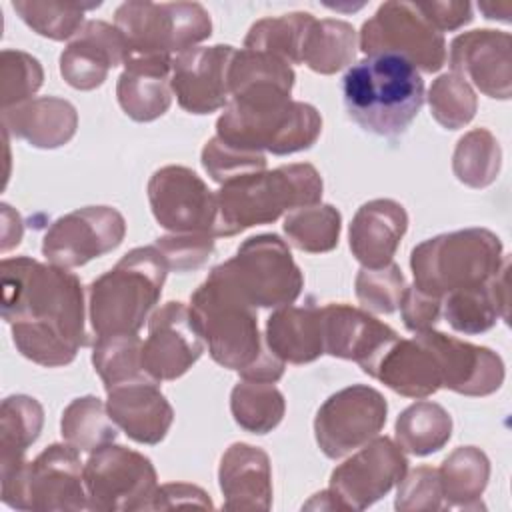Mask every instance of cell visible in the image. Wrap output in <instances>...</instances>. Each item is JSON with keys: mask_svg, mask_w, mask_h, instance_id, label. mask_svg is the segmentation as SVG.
Listing matches in <instances>:
<instances>
[{"mask_svg": "<svg viewBox=\"0 0 512 512\" xmlns=\"http://www.w3.org/2000/svg\"><path fill=\"white\" fill-rule=\"evenodd\" d=\"M2 318L16 350L38 366L70 364L88 344L84 288L74 272L30 256L4 258Z\"/></svg>", "mask_w": 512, "mask_h": 512, "instance_id": "obj_1", "label": "cell"}, {"mask_svg": "<svg viewBox=\"0 0 512 512\" xmlns=\"http://www.w3.org/2000/svg\"><path fill=\"white\" fill-rule=\"evenodd\" d=\"M190 314L216 364L238 372L244 380L282 378L284 362L262 340L256 308L206 278L190 296Z\"/></svg>", "mask_w": 512, "mask_h": 512, "instance_id": "obj_2", "label": "cell"}, {"mask_svg": "<svg viewBox=\"0 0 512 512\" xmlns=\"http://www.w3.org/2000/svg\"><path fill=\"white\" fill-rule=\"evenodd\" d=\"M346 114L364 132L394 138L408 130L424 104V80L404 58L372 54L342 78Z\"/></svg>", "mask_w": 512, "mask_h": 512, "instance_id": "obj_3", "label": "cell"}, {"mask_svg": "<svg viewBox=\"0 0 512 512\" xmlns=\"http://www.w3.org/2000/svg\"><path fill=\"white\" fill-rule=\"evenodd\" d=\"M322 190V176L308 162L284 164L224 184L216 192L212 236L228 238L252 226L272 224L286 212L318 204Z\"/></svg>", "mask_w": 512, "mask_h": 512, "instance_id": "obj_4", "label": "cell"}, {"mask_svg": "<svg viewBox=\"0 0 512 512\" xmlns=\"http://www.w3.org/2000/svg\"><path fill=\"white\" fill-rule=\"evenodd\" d=\"M170 268L162 252L138 246L88 286V318L96 338L138 334L160 300Z\"/></svg>", "mask_w": 512, "mask_h": 512, "instance_id": "obj_5", "label": "cell"}, {"mask_svg": "<svg viewBox=\"0 0 512 512\" xmlns=\"http://www.w3.org/2000/svg\"><path fill=\"white\" fill-rule=\"evenodd\" d=\"M504 260L502 242L488 228L438 234L412 248V286L442 300L450 292L488 282Z\"/></svg>", "mask_w": 512, "mask_h": 512, "instance_id": "obj_6", "label": "cell"}, {"mask_svg": "<svg viewBox=\"0 0 512 512\" xmlns=\"http://www.w3.org/2000/svg\"><path fill=\"white\" fill-rule=\"evenodd\" d=\"M322 132L320 112L300 100H230L216 120V136L236 148L288 156L308 150Z\"/></svg>", "mask_w": 512, "mask_h": 512, "instance_id": "obj_7", "label": "cell"}, {"mask_svg": "<svg viewBox=\"0 0 512 512\" xmlns=\"http://www.w3.org/2000/svg\"><path fill=\"white\" fill-rule=\"evenodd\" d=\"M208 280L252 308L294 304L304 288V276L278 234L246 238L230 260L210 270Z\"/></svg>", "mask_w": 512, "mask_h": 512, "instance_id": "obj_8", "label": "cell"}, {"mask_svg": "<svg viewBox=\"0 0 512 512\" xmlns=\"http://www.w3.org/2000/svg\"><path fill=\"white\" fill-rule=\"evenodd\" d=\"M114 26L128 46V58H172L196 48L212 34L210 14L198 2L130 0L116 8Z\"/></svg>", "mask_w": 512, "mask_h": 512, "instance_id": "obj_9", "label": "cell"}, {"mask_svg": "<svg viewBox=\"0 0 512 512\" xmlns=\"http://www.w3.org/2000/svg\"><path fill=\"white\" fill-rule=\"evenodd\" d=\"M2 502L16 510L66 512L88 508L84 464L70 444H50L32 462L0 474Z\"/></svg>", "mask_w": 512, "mask_h": 512, "instance_id": "obj_10", "label": "cell"}, {"mask_svg": "<svg viewBox=\"0 0 512 512\" xmlns=\"http://www.w3.org/2000/svg\"><path fill=\"white\" fill-rule=\"evenodd\" d=\"M366 54H392L408 60L416 70L438 72L446 64V40L416 8L414 2H384L368 18L358 36Z\"/></svg>", "mask_w": 512, "mask_h": 512, "instance_id": "obj_11", "label": "cell"}, {"mask_svg": "<svg viewBox=\"0 0 512 512\" xmlns=\"http://www.w3.org/2000/svg\"><path fill=\"white\" fill-rule=\"evenodd\" d=\"M88 510H148L158 476L148 456L118 444H106L84 462Z\"/></svg>", "mask_w": 512, "mask_h": 512, "instance_id": "obj_12", "label": "cell"}, {"mask_svg": "<svg viewBox=\"0 0 512 512\" xmlns=\"http://www.w3.org/2000/svg\"><path fill=\"white\" fill-rule=\"evenodd\" d=\"M386 398L372 386L352 384L334 392L318 408L314 436L330 460L344 458L380 434L386 424Z\"/></svg>", "mask_w": 512, "mask_h": 512, "instance_id": "obj_13", "label": "cell"}, {"mask_svg": "<svg viewBox=\"0 0 512 512\" xmlns=\"http://www.w3.org/2000/svg\"><path fill=\"white\" fill-rule=\"evenodd\" d=\"M408 470L404 450L388 436H376L334 468L326 488L334 510H366L384 498Z\"/></svg>", "mask_w": 512, "mask_h": 512, "instance_id": "obj_14", "label": "cell"}, {"mask_svg": "<svg viewBox=\"0 0 512 512\" xmlns=\"http://www.w3.org/2000/svg\"><path fill=\"white\" fill-rule=\"evenodd\" d=\"M126 220L112 206H84L56 218L44 238L42 254L50 264L78 268L122 244Z\"/></svg>", "mask_w": 512, "mask_h": 512, "instance_id": "obj_15", "label": "cell"}, {"mask_svg": "<svg viewBox=\"0 0 512 512\" xmlns=\"http://www.w3.org/2000/svg\"><path fill=\"white\" fill-rule=\"evenodd\" d=\"M156 222L172 234H210L216 222V192L186 166H162L148 180Z\"/></svg>", "mask_w": 512, "mask_h": 512, "instance_id": "obj_16", "label": "cell"}, {"mask_svg": "<svg viewBox=\"0 0 512 512\" xmlns=\"http://www.w3.org/2000/svg\"><path fill=\"white\" fill-rule=\"evenodd\" d=\"M204 340L192 320L190 306L166 302L148 318V336L142 342L144 372L156 380L184 376L202 356Z\"/></svg>", "mask_w": 512, "mask_h": 512, "instance_id": "obj_17", "label": "cell"}, {"mask_svg": "<svg viewBox=\"0 0 512 512\" xmlns=\"http://www.w3.org/2000/svg\"><path fill=\"white\" fill-rule=\"evenodd\" d=\"M236 48L230 44L196 46L172 60L170 88L178 106L190 114H210L230 102L228 72Z\"/></svg>", "mask_w": 512, "mask_h": 512, "instance_id": "obj_18", "label": "cell"}, {"mask_svg": "<svg viewBox=\"0 0 512 512\" xmlns=\"http://www.w3.org/2000/svg\"><path fill=\"white\" fill-rule=\"evenodd\" d=\"M452 74L474 84L496 100L512 96V38L500 30H470L458 34L446 56Z\"/></svg>", "mask_w": 512, "mask_h": 512, "instance_id": "obj_19", "label": "cell"}, {"mask_svg": "<svg viewBox=\"0 0 512 512\" xmlns=\"http://www.w3.org/2000/svg\"><path fill=\"white\" fill-rule=\"evenodd\" d=\"M436 356L442 376V388L462 396L494 394L504 382L502 358L486 348L434 328L416 334Z\"/></svg>", "mask_w": 512, "mask_h": 512, "instance_id": "obj_20", "label": "cell"}, {"mask_svg": "<svg viewBox=\"0 0 512 512\" xmlns=\"http://www.w3.org/2000/svg\"><path fill=\"white\" fill-rule=\"evenodd\" d=\"M126 60L128 46L120 30L104 20H86L60 54V74L76 90H94Z\"/></svg>", "mask_w": 512, "mask_h": 512, "instance_id": "obj_21", "label": "cell"}, {"mask_svg": "<svg viewBox=\"0 0 512 512\" xmlns=\"http://www.w3.org/2000/svg\"><path fill=\"white\" fill-rule=\"evenodd\" d=\"M324 354L354 360L362 370L398 338L396 330L374 318L364 308L344 302L320 308Z\"/></svg>", "mask_w": 512, "mask_h": 512, "instance_id": "obj_22", "label": "cell"}, {"mask_svg": "<svg viewBox=\"0 0 512 512\" xmlns=\"http://www.w3.org/2000/svg\"><path fill=\"white\" fill-rule=\"evenodd\" d=\"M152 378H138L106 390V408L114 424L134 442L154 446L172 426L174 410Z\"/></svg>", "mask_w": 512, "mask_h": 512, "instance_id": "obj_23", "label": "cell"}, {"mask_svg": "<svg viewBox=\"0 0 512 512\" xmlns=\"http://www.w3.org/2000/svg\"><path fill=\"white\" fill-rule=\"evenodd\" d=\"M364 372L406 398H428L442 388L440 366L432 350L414 336L390 342Z\"/></svg>", "mask_w": 512, "mask_h": 512, "instance_id": "obj_24", "label": "cell"}, {"mask_svg": "<svg viewBox=\"0 0 512 512\" xmlns=\"http://www.w3.org/2000/svg\"><path fill=\"white\" fill-rule=\"evenodd\" d=\"M408 228L404 206L392 198H376L364 202L348 230L352 256L362 268H382L392 262L400 240Z\"/></svg>", "mask_w": 512, "mask_h": 512, "instance_id": "obj_25", "label": "cell"}, {"mask_svg": "<svg viewBox=\"0 0 512 512\" xmlns=\"http://www.w3.org/2000/svg\"><path fill=\"white\" fill-rule=\"evenodd\" d=\"M218 482L226 510H270L272 506L270 458L258 446L230 444L220 458Z\"/></svg>", "mask_w": 512, "mask_h": 512, "instance_id": "obj_26", "label": "cell"}, {"mask_svg": "<svg viewBox=\"0 0 512 512\" xmlns=\"http://www.w3.org/2000/svg\"><path fill=\"white\" fill-rule=\"evenodd\" d=\"M170 56H132L118 76L116 98L124 114L136 122H152L172 104Z\"/></svg>", "mask_w": 512, "mask_h": 512, "instance_id": "obj_27", "label": "cell"}, {"mask_svg": "<svg viewBox=\"0 0 512 512\" xmlns=\"http://www.w3.org/2000/svg\"><path fill=\"white\" fill-rule=\"evenodd\" d=\"M2 128L34 148L54 150L74 138L78 112L64 98L40 96L2 110Z\"/></svg>", "mask_w": 512, "mask_h": 512, "instance_id": "obj_28", "label": "cell"}, {"mask_svg": "<svg viewBox=\"0 0 512 512\" xmlns=\"http://www.w3.org/2000/svg\"><path fill=\"white\" fill-rule=\"evenodd\" d=\"M508 266L510 260L506 256L500 270L488 282L450 292L442 298V314L456 332L474 336L488 332L498 318L508 322Z\"/></svg>", "mask_w": 512, "mask_h": 512, "instance_id": "obj_29", "label": "cell"}, {"mask_svg": "<svg viewBox=\"0 0 512 512\" xmlns=\"http://www.w3.org/2000/svg\"><path fill=\"white\" fill-rule=\"evenodd\" d=\"M264 342L284 364H310L324 354L320 306H280L266 320Z\"/></svg>", "mask_w": 512, "mask_h": 512, "instance_id": "obj_30", "label": "cell"}, {"mask_svg": "<svg viewBox=\"0 0 512 512\" xmlns=\"http://www.w3.org/2000/svg\"><path fill=\"white\" fill-rule=\"evenodd\" d=\"M296 74L292 66L272 54L258 50H236L230 72V100L274 102L290 100Z\"/></svg>", "mask_w": 512, "mask_h": 512, "instance_id": "obj_31", "label": "cell"}, {"mask_svg": "<svg viewBox=\"0 0 512 512\" xmlns=\"http://www.w3.org/2000/svg\"><path fill=\"white\" fill-rule=\"evenodd\" d=\"M438 478L442 486L444 508H484L480 498L488 486L490 460L476 446H458L444 458L442 466L438 468Z\"/></svg>", "mask_w": 512, "mask_h": 512, "instance_id": "obj_32", "label": "cell"}, {"mask_svg": "<svg viewBox=\"0 0 512 512\" xmlns=\"http://www.w3.org/2000/svg\"><path fill=\"white\" fill-rule=\"evenodd\" d=\"M44 426L40 402L26 394H12L0 406V474L26 462L28 448L38 440Z\"/></svg>", "mask_w": 512, "mask_h": 512, "instance_id": "obj_33", "label": "cell"}, {"mask_svg": "<svg viewBox=\"0 0 512 512\" xmlns=\"http://www.w3.org/2000/svg\"><path fill=\"white\" fill-rule=\"evenodd\" d=\"M358 48L352 24L334 18L312 20L304 32L300 64L318 74H336L354 62Z\"/></svg>", "mask_w": 512, "mask_h": 512, "instance_id": "obj_34", "label": "cell"}, {"mask_svg": "<svg viewBox=\"0 0 512 512\" xmlns=\"http://www.w3.org/2000/svg\"><path fill=\"white\" fill-rule=\"evenodd\" d=\"M396 444L412 456H430L442 450L452 436V416L430 400H418L400 412L394 426Z\"/></svg>", "mask_w": 512, "mask_h": 512, "instance_id": "obj_35", "label": "cell"}, {"mask_svg": "<svg viewBox=\"0 0 512 512\" xmlns=\"http://www.w3.org/2000/svg\"><path fill=\"white\" fill-rule=\"evenodd\" d=\"M60 434L66 444L78 452H96L112 444L118 436V426L108 414L106 404L96 396L74 398L62 412Z\"/></svg>", "mask_w": 512, "mask_h": 512, "instance_id": "obj_36", "label": "cell"}, {"mask_svg": "<svg viewBox=\"0 0 512 512\" xmlns=\"http://www.w3.org/2000/svg\"><path fill=\"white\" fill-rule=\"evenodd\" d=\"M234 422L250 434H268L284 418L286 402L274 382L240 380L230 392Z\"/></svg>", "mask_w": 512, "mask_h": 512, "instance_id": "obj_37", "label": "cell"}, {"mask_svg": "<svg viewBox=\"0 0 512 512\" xmlns=\"http://www.w3.org/2000/svg\"><path fill=\"white\" fill-rule=\"evenodd\" d=\"M282 230L288 242L308 254H324L338 246L342 216L332 204H312L286 214Z\"/></svg>", "mask_w": 512, "mask_h": 512, "instance_id": "obj_38", "label": "cell"}, {"mask_svg": "<svg viewBox=\"0 0 512 512\" xmlns=\"http://www.w3.org/2000/svg\"><path fill=\"white\" fill-rule=\"evenodd\" d=\"M502 150L494 134L486 128H474L466 132L454 148L452 172L470 188L490 186L500 172Z\"/></svg>", "mask_w": 512, "mask_h": 512, "instance_id": "obj_39", "label": "cell"}, {"mask_svg": "<svg viewBox=\"0 0 512 512\" xmlns=\"http://www.w3.org/2000/svg\"><path fill=\"white\" fill-rule=\"evenodd\" d=\"M314 20L310 12H290L254 22L244 38V48L266 52L286 60L290 66L300 64V48L308 24Z\"/></svg>", "mask_w": 512, "mask_h": 512, "instance_id": "obj_40", "label": "cell"}, {"mask_svg": "<svg viewBox=\"0 0 512 512\" xmlns=\"http://www.w3.org/2000/svg\"><path fill=\"white\" fill-rule=\"evenodd\" d=\"M92 364L104 390L118 384L150 378L142 366V340L136 334L100 336L92 348Z\"/></svg>", "mask_w": 512, "mask_h": 512, "instance_id": "obj_41", "label": "cell"}, {"mask_svg": "<svg viewBox=\"0 0 512 512\" xmlns=\"http://www.w3.org/2000/svg\"><path fill=\"white\" fill-rule=\"evenodd\" d=\"M100 2H38V0H14L12 8L22 22L36 34L62 42L74 38L84 22V12L98 8Z\"/></svg>", "mask_w": 512, "mask_h": 512, "instance_id": "obj_42", "label": "cell"}, {"mask_svg": "<svg viewBox=\"0 0 512 512\" xmlns=\"http://www.w3.org/2000/svg\"><path fill=\"white\" fill-rule=\"evenodd\" d=\"M426 98L432 118L446 130L464 128L478 110V98L472 86L452 72L438 76L430 84Z\"/></svg>", "mask_w": 512, "mask_h": 512, "instance_id": "obj_43", "label": "cell"}, {"mask_svg": "<svg viewBox=\"0 0 512 512\" xmlns=\"http://www.w3.org/2000/svg\"><path fill=\"white\" fill-rule=\"evenodd\" d=\"M44 82L38 58L22 50H2L0 54V102L2 110L32 100Z\"/></svg>", "mask_w": 512, "mask_h": 512, "instance_id": "obj_44", "label": "cell"}, {"mask_svg": "<svg viewBox=\"0 0 512 512\" xmlns=\"http://www.w3.org/2000/svg\"><path fill=\"white\" fill-rule=\"evenodd\" d=\"M202 166L208 176L220 186L260 174L266 170L264 152H252L236 148L218 136L210 138L202 148Z\"/></svg>", "mask_w": 512, "mask_h": 512, "instance_id": "obj_45", "label": "cell"}, {"mask_svg": "<svg viewBox=\"0 0 512 512\" xmlns=\"http://www.w3.org/2000/svg\"><path fill=\"white\" fill-rule=\"evenodd\" d=\"M356 298L366 312L392 314L398 310L406 290V280L398 264L382 268H360L354 280Z\"/></svg>", "mask_w": 512, "mask_h": 512, "instance_id": "obj_46", "label": "cell"}, {"mask_svg": "<svg viewBox=\"0 0 512 512\" xmlns=\"http://www.w3.org/2000/svg\"><path fill=\"white\" fill-rule=\"evenodd\" d=\"M394 508L400 512L444 510V496L438 468L418 466L398 482Z\"/></svg>", "mask_w": 512, "mask_h": 512, "instance_id": "obj_47", "label": "cell"}, {"mask_svg": "<svg viewBox=\"0 0 512 512\" xmlns=\"http://www.w3.org/2000/svg\"><path fill=\"white\" fill-rule=\"evenodd\" d=\"M154 246L162 252L168 268L174 272L198 270L214 250V236L210 234H166L156 238Z\"/></svg>", "mask_w": 512, "mask_h": 512, "instance_id": "obj_48", "label": "cell"}, {"mask_svg": "<svg viewBox=\"0 0 512 512\" xmlns=\"http://www.w3.org/2000/svg\"><path fill=\"white\" fill-rule=\"evenodd\" d=\"M398 308H400L404 326L410 332L418 334V332H426V330L434 328V324L438 322V318L442 314V300L428 296V294L416 290L414 286H406Z\"/></svg>", "mask_w": 512, "mask_h": 512, "instance_id": "obj_49", "label": "cell"}, {"mask_svg": "<svg viewBox=\"0 0 512 512\" xmlns=\"http://www.w3.org/2000/svg\"><path fill=\"white\" fill-rule=\"evenodd\" d=\"M182 506H192V508H214L210 496L186 482H170V484H160L150 500L148 510H170V508H182Z\"/></svg>", "mask_w": 512, "mask_h": 512, "instance_id": "obj_50", "label": "cell"}, {"mask_svg": "<svg viewBox=\"0 0 512 512\" xmlns=\"http://www.w3.org/2000/svg\"><path fill=\"white\" fill-rule=\"evenodd\" d=\"M416 8L440 34L458 30L474 18L470 2H416Z\"/></svg>", "mask_w": 512, "mask_h": 512, "instance_id": "obj_51", "label": "cell"}, {"mask_svg": "<svg viewBox=\"0 0 512 512\" xmlns=\"http://www.w3.org/2000/svg\"><path fill=\"white\" fill-rule=\"evenodd\" d=\"M2 252H8L10 248L18 246L22 240V218L12 206L2 204Z\"/></svg>", "mask_w": 512, "mask_h": 512, "instance_id": "obj_52", "label": "cell"}]
</instances>
